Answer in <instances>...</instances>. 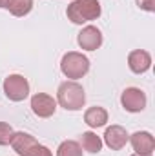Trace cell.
<instances>
[{
  "label": "cell",
  "instance_id": "cell-1",
  "mask_svg": "<svg viewBox=\"0 0 155 156\" xmlns=\"http://www.w3.org/2000/svg\"><path fill=\"white\" fill-rule=\"evenodd\" d=\"M57 102L66 111H78V109H82L84 104H86L84 87L80 83H77L75 80L62 82L59 85V91H57Z\"/></svg>",
  "mask_w": 155,
  "mask_h": 156
},
{
  "label": "cell",
  "instance_id": "cell-2",
  "mask_svg": "<svg viewBox=\"0 0 155 156\" xmlns=\"http://www.w3.org/2000/svg\"><path fill=\"white\" fill-rule=\"evenodd\" d=\"M100 13H102V9H100L99 0H73L66 9L68 20H71L73 24H78V26L97 20L100 16Z\"/></svg>",
  "mask_w": 155,
  "mask_h": 156
},
{
  "label": "cell",
  "instance_id": "cell-3",
  "mask_svg": "<svg viewBox=\"0 0 155 156\" xmlns=\"http://www.w3.org/2000/svg\"><path fill=\"white\" fill-rule=\"evenodd\" d=\"M60 71H62L64 76L70 78V80H78V78L88 75V71H89V60L82 53L70 51L60 60Z\"/></svg>",
  "mask_w": 155,
  "mask_h": 156
},
{
  "label": "cell",
  "instance_id": "cell-4",
  "mask_svg": "<svg viewBox=\"0 0 155 156\" xmlns=\"http://www.w3.org/2000/svg\"><path fill=\"white\" fill-rule=\"evenodd\" d=\"M4 93L11 102H22L29 96V82L22 75H9L4 80Z\"/></svg>",
  "mask_w": 155,
  "mask_h": 156
},
{
  "label": "cell",
  "instance_id": "cell-5",
  "mask_svg": "<svg viewBox=\"0 0 155 156\" xmlns=\"http://www.w3.org/2000/svg\"><path fill=\"white\" fill-rule=\"evenodd\" d=\"M120 104L128 113H141L146 107V94L139 87H128L120 94Z\"/></svg>",
  "mask_w": 155,
  "mask_h": 156
},
{
  "label": "cell",
  "instance_id": "cell-6",
  "mask_svg": "<svg viewBox=\"0 0 155 156\" xmlns=\"http://www.w3.org/2000/svg\"><path fill=\"white\" fill-rule=\"evenodd\" d=\"M31 111L39 118H49L57 111V100L46 93H37L31 96Z\"/></svg>",
  "mask_w": 155,
  "mask_h": 156
},
{
  "label": "cell",
  "instance_id": "cell-7",
  "mask_svg": "<svg viewBox=\"0 0 155 156\" xmlns=\"http://www.w3.org/2000/svg\"><path fill=\"white\" fill-rule=\"evenodd\" d=\"M128 140L131 142V147H133L135 154H139V156H152L153 154L155 138L152 136V133H148V131H137Z\"/></svg>",
  "mask_w": 155,
  "mask_h": 156
},
{
  "label": "cell",
  "instance_id": "cell-8",
  "mask_svg": "<svg viewBox=\"0 0 155 156\" xmlns=\"http://www.w3.org/2000/svg\"><path fill=\"white\" fill-rule=\"evenodd\" d=\"M77 42L80 45V49L86 51H97L102 45V33L99 27L95 26H86L77 37Z\"/></svg>",
  "mask_w": 155,
  "mask_h": 156
},
{
  "label": "cell",
  "instance_id": "cell-9",
  "mask_svg": "<svg viewBox=\"0 0 155 156\" xmlns=\"http://www.w3.org/2000/svg\"><path fill=\"white\" fill-rule=\"evenodd\" d=\"M9 145L13 147V151L18 156H29L33 153V149L39 145V142L31 134L20 131V133H13V138H11Z\"/></svg>",
  "mask_w": 155,
  "mask_h": 156
},
{
  "label": "cell",
  "instance_id": "cell-10",
  "mask_svg": "<svg viewBox=\"0 0 155 156\" xmlns=\"http://www.w3.org/2000/svg\"><path fill=\"white\" fill-rule=\"evenodd\" d=\"M128 138H130V134L122 125H112V127L106 129L102 144H106L112 151H120L128 144Z\"/></svg>",
  "mask_w": 155,
  "mask_h": 156
},
{
  "label": "cell",
  "instance_id": "cell-11",
  "mask_svg": "<svg viewBox=\"0 0 155 156\" xmlns=\"http://www.w3.org/2000/svg\"><path fill=\"white\" fill-rule=\"evenodd\" d=\"M128 66H130L131 73L142 75L152 67V55L144 49H135L128 55Z\"/></svg>",
  "mask_w": 155,
  "mask_h": 156
},
{
  "label": "cell",
  "instance_id": "cell-12",
  "mask_svg": "<svg viewBox=\"0 0 155 156\" xmlns=\"http://www.w3.org/2000/svg\"><path fill=\"white\" fill-rule=\"evenodd\" d=\"M84 122H86L91 129L104 127L106 122H108V111H106L104 107L93 105V107H89V109L84 113Z\"/></svg>",
  "mask_w": 155,
  "mask_h": 156
},
{
  "label": "cell",
  "instance_id": "cell-13",
  "mask_svg": "<svg viewBox=\"0 0 155 156\" xmlns=\"http://www.w3.org/2000/svg\"><path fill=\"white\" fill-rule=\"evenodd\" d=\"M80 147H82L84 151L91 153V154H97V153H100V149H102V140H100V136H97L95 133L88 131V133H82V136H80Z\"/></svg>",
  "mask_w": 155,
  "mask_h": 156
},
{
  "label": "cell",
  "instance_id": "cell-14",
  "mask_svg": "<svg viewBox=\"0 0 155 156\" xmlns=\"http://www.w3.org/2000/svg\"><path fill=\"white\" fill-rule=\"evenodd\" d=\"M6 9H9L13 16H26L33 9V0H9Z\"/></svg>",
  "mask_w": 155,
  "mask_h": 156
},
{
  "label": "cell",
  "instance_id": "cell-15",
  "mask_svg": "<svg viewBox=\"0 0 155 156\" xmlns=\"http://www.w3.org/2000/svg\"><path fill=\"white\" fill-rule=\"evenodd\" d=\"M57 156H82V147L75 140H64L57 149Z\"/></svg>",
  "mask_w": 155,
  "mask_h": 156
},
{
  "label": "cell",
  "instance_id": "cell-16",
  "mask_svg": "<svg viewBox=\"0 0 155 156\" xmlns=\"http://www.w3.org/2000/svg\"><path fill=\"white\" fill-rule=\"evenodd\" d=\"M13 127L6 122H0V145H9L11 138H13Z\"/></svg>",
  "mask_w": 155,
  "mask_h": 156
},
{
  "label": "cell",
  "instance_id": "cell-17",
  "mask_svg": "<svg viewBox=\"0 0 155 156\" xmlns=\"http://www.w3.org/2000/svg\"><path fill=\"white\" fill-rule=\"evenodd\" d=\"M137 5L148 13H153L155 11V0H137Z\"/></svg>",
  "mask_w": 155,
  "mask_h": 156
},
{
  "label": "cell",
  "instance_id": "cell-18",
  "mask_svg": "<svg viewBox=\"0 0 155 156\" xmlns=\"http://www.w3.org/2000/svg\"><path fill=\"white\" fill-rule=\"evenodd\" d=\"M29 156H53V154H51V151H49V149H47L46 145L39 144V145H37V147L33 149V153H31Z\"/></svg>",
  "mask_w": 155,
  "mask_h": 156
},
{
  "label": "cell",
  "instance_id": "cell-19",
  "mask_svg": "<svg viewBox=\"0 0 155 156\" xmlns=\"http://www.w3.org/2000/svg\"><path fill=\"white\" fill-rule=\"evenodd\" d=\"M7 2H9V0H0V7H4V9H6V5H7Z\"/></svg>",
  "mask_w": 155,
  "mask_h": 156
},
{
  "label": "cell",
  "instance_id": "cell-20",
  "mask_svg": "<svg viewBox=\"0 0 155 156\" xmlns=\"http://www.w3.org/2000/svg\"><path fill=\"white\" fill-rule=\"evenodd\" d=\"M131 156H139V154H131Z\"/></svg>",
  "mask_w": 155,
  "mask_h": 156
}]
</instances>
